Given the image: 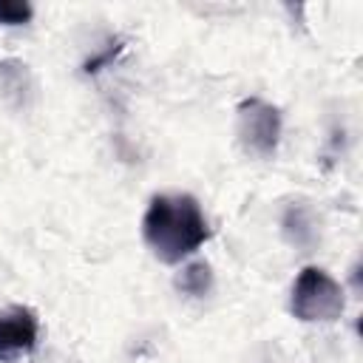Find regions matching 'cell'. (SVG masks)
<instances>
[{"label": "cell", "mask_w": 363, "mask_h": 363, "mask_svg": "<svg viewBox=\"0 0 363 363\" xmlns=\"http://www.w3.org/2000/svg\"><path fill=\"white\" fill-rule=\"evenodd\" d=\"M238 139L247 153L269 159L281 139V111L258 96L244 99L238 105Z\"/></svg>", "instance_id": "cell-3"}, {"label": "cell", "mask_w": 363, "mask_h": 363, "mask_svg": "<svg viewBox=\"0 0 363 363\" xmlns=\"http://www.w3.org/2000/svg\"><path fill=\"white\" fill-rule=\"evenodd\" d=\"M142 235L162 264H182L210 238V224L193 196H153L142 218Z\"/></svg>", "instance_id": "cell-1"}, {"label": "cell", "mask_w": 363, "mask_h": 363, "mask_svg": "<svg viewBox=\"0 0 363 363\" xmlns=\"http://www.w3.org/2000/svg\"><path fill=\"white\" fill-rule=\"evenodd\" d=\"M343 286L320 267H303L292 284L289 312L303 323H332L343 315Z\"/></svg>", "instance_id": "cell-2"}, {"label": "cell", "mask_w": 363, "mask_h": 363, "mask_svg": "<svg viewBox=\"0 0 363 363\" xmlns=\"http://www.w3.org/2000/svg\"><path fill=\"white\" fill-rule=\"evenodd\" d=\"M40 323L28 306H11L0 312V363L17 360L37 346Z\"/></svg>", "instance_id": "cell-4"}, {"label": "cell", "mask_w": 363, "mask_h": 363, "mask_svg": "<svg viewBox=\"0 0 363 363\" xmlns=\"http://www.w3.org/2000/svg\"><path fill=\"white\" fill-rule=\"evenodd\" d=\"M116 51H119V45H111V48H108V51H102L99 57H94V60H88V62H85V71H88V74H94V71H99V65H105V62H108L111 57H116Z\"/></svg>", "instance_id": "cell-7"}, {"label": "cell", "mask_w": 363, "mask_h": 363, "mask_svg": "<svg viewBox=\"0 0 363 363\" xmlns=\"http://www.w3.org/2000/svg\"><path fill=\"white\" fill-rule=\"evenodd\" d=\"M34 9L26 0H0V26H26Z\"/></svg>", "instance_id": "cell-6"}, {"label": "cell", "mask_w": 363, "mask_h": 363, "mask_svg": "<svg viewBox=\"0 0 363 363\" xmlns=\"http://www.w3.org/2000/svg\"><path fill=\"white\" fill-rule=\"evenodd\" d=\"M210 284H213V275H210V264H204V261H193V264H187L184 269H182V275L176 278V286L184 292V295H204L207 289H210Z\"/></svg>", "instance_id": "cell-5"}]
</instances>
